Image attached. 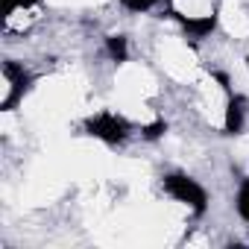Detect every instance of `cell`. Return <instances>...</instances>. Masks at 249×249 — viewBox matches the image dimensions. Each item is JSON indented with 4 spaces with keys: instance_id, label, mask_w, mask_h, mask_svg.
Segmentation results:
<instances>
[{
    "instance_id": "cell-1",
    "label": "cell",
    "mask_w": 249,
    "mask_h": 249,
    "mask_svg": "<svg viewBox=\"0 0 249 249\" xmlns=\"http://www.w3.org/2000/svg\"><path fill=\"white\" fill-rule=\"evenodd\" d=\"M161 188H164V194H167L173 202L185 205V208L194 211V214H202V211L208 208V196H205V191H202L191 176H185V173H170V176H164Z\"/></svg>"
},
{
    "instance_id": "cell-2",
    "label": "cell",
    "mask_w": 249,
    "mask_h": 249,
    "mask_svg": "<svg viewBox=\"0 0 249 249\" xmlns=\"http://www.w3.org/2000/svg\"><path fill=\"white\" fill-rule=\"evenodd\" d=\"M27 85H30L27 68L15 59H6L3 62V111H12V106L24 97Z\"/></svg>"
},
{
    "instance_id": "cell-3",
    "label": "cell",
    "mask_w": 249,
    "mask_h": 249,
    "mask_svg": "<svg viewBox=\"0 0 249 249\" xmlns=\"http://www.w3.org/2000/svg\"><path fill=\"white\" fill-rule=\"evenodd\" d=\"M234 208H237V217L249 226V179H243L240 182V188H237V202H234Z\"/></svg>"
},
{
    "instance_id": "cell-4",
    "label": "cell",
    "mask_w": 249,
    "mask_h": 249,
    "mask_svg": "<svg viewBox=\"0 0 249 249\" xmlns=\"http://www.w3.org/2000/svg\"><path fill=\"white\" fill-rule=\"evenodd\" d=\"M123 6H126L129 12H150L153 6H159L161 0H120Z\"/></svg>"
}]
</instances>
